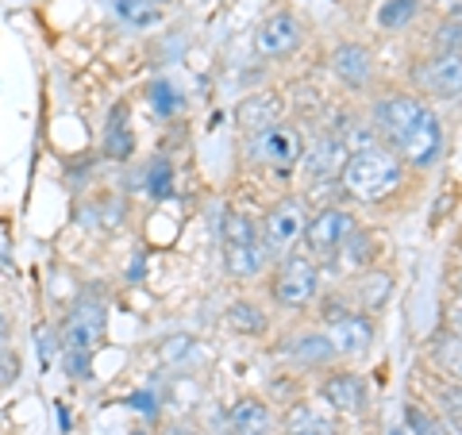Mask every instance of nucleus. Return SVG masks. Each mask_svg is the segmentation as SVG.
I'll return each instance as SVG.
<instances>
[{
    "instance_id": "f257e3e1",
    "label": "nucleus",
    "mask_w": 462,
    "mask_h": 435,
    "mask_svg": "<svg viewBox=\"0 0 462 435\" xmlns=\"http://www.w3.org/2000/svg\"><path fill=\"white\" fill-rule=\"evenodd\" d=\"M374 132H378V139L404 166H416V170L436 166L447 147L439 116L412 93H393L378 100V108H374Z\"/></svg>"
},
{
    "instance_id": "f03ea898",
    "label": "nucleus",
    "mask_w": 462,
    "mask_h": 435,
    "mask_svg": "<svg viewBox=\"0 0 462 435\" xmlns=\"http://www.w3.org/2000/svg\"><path fill=\"white\" fill-rule=\"evenodd\" d=\"M339 185L346 190V197L374 205V200L393 197L404 185V162L385 143H366L355 154H346V162L339 170Z\"/></svg>"
},
{
    "instance_id": "7ed1b4c3",
    "label": "nucleus",
    "mask_w": 462,
    "mask_h": 435,
    "mask_svg": "<svg viewBox=\"0 0 462 435\" xmlns=\"http://www.w3.org/2000/svg\"><path fill=\"white\" fill-rule=\"evenodd\" d=\"M105 336V309L93 301H78L62 324V355L69 366V378H89V358Z\"/></svg>"
},
{
    "instance_id": "20e7f679",
    "label": "nucleus",
    "mask_w": 462,
    "mask_h": 435,
    "mask_svg": "<svg viewBox=\"0 0 462 435\" xmlns=\"http://www.w3.org/2000/svg\"><path fill=\"white\" fill-rule=\"evenodd\" d=\"M220 243H224V263L231 270V278H258L263 266L270 263V246L263 239V231H258L251 216H243V212L224 216Z\"/></svg>"
},
{
    "instance_id": "39448f33",
    "label": "nucleus",
    "mask_w": 462,
    "mask_h": 435,
    "mask_svg": "<svg viewBox=\"0 0 462 435\" xmlns=\"http://www.w3.org/2000/svg\"><path fill=\"white\" fill-rule=\"evenodd\" d=\"M247 158H251V162H258V166L289 173L293 166H300V158H305V139H300L297 127L273 124V127H263V132H251Z\"/></svg>"
},
{
    "instance_id": "423d86ee",
    "label": "nucleus",
    "mask_w": 462,
    "mask_h": 435,
    "mask_svg": "<svg viewBox=\"0 0 462 435\" xmlns=\"http://www.w3.org/2000/svg\"><path fill=\"white\" fill-rule=\"evenodd\" d=\"M320 289V270H316L312 258H300V255H289L285 263L273 270V301L285 304V309H300L309 304Z\"/></svg>"
},
{
    "instance_id": "0eeeda50",
    "label": "nucleus",
    "mask_w": 462,
    "mask_h": 435,
    "mask_svg": "<svg viewBox=\"0 0 462 435\" xmlns=\"http://www.w3.org/2000/svg\"><path fill=\"white\" fill-rule=\"evenodd\" d=\"M305 224H309V208H305V200H297V197H285L278 200L270 212H266V224H263V239L270 251H293V246L305 239Z\"/></svg>"
},
{
    "instance_id": "6e6552de",
    "label": "nucleus",
    "mask_w": 462,
    "mask_h": 435,
    "mask_svg": "<svg viewBox=\"0 0 462 435\" xmlns=\"http://www.w3.org/2000/svg\"><path fill=\"white\" fill-rule=\"evenodd\" d=\"M412 78L428 97L458 100L462 97V51H439L420 69H412Z\"/></svg>"
},
{
    "instance_id": "1a4fd4ad",
    "label": "nucleus",
    "mask_w": 462,
    "mask_h": 435,
    "mask_svg": "<svg viewBox=\"0 0 462 435\" xmlns=\"http://www.w3.org/2000/svg\"><path fill=\"white\" fill-rule=\"evenodd\" d=\"M355 231V220L343 208H320L316 216H309L305 224V243L316 258H336L343 239Z\"/></svg>"
},
{
    "instance_id": "9d476101",
    "label": "nucleus",
    "mask_w": 462,
    "mask_h": 435,
    "mask_svg": "<svg viewBox=\"0 0 462 435\" xmlns=\"http://www.w3.org/2000/svg\"><path fill=\"white\" fill-rule=\"evenodd\" d=\"M300 39H305V23H300L293 12H273L254 32V51L263 58H285L300 47Z\"/></svg>"
},
{
    "instance_id": "9b49d317",
    "label": "nucleus",
    "mask_w": 462,
    "mask_h": 435,
    "mask_svg": "<svg viewBox=\"0 0 462 435\" xmlns=\"http://www.w3.org/2000/svg\"><path fill=\"white\" fill-rule=\"evenodd\" d=\"M324 336L331 339L339 358H363L370 351V343H374V324H370L366 312H343L328 324Z\"/></svg>"
},
{
    "instance_id": "f8f14e48",
    "label": "nucleus",
    "mask_w": 462,
    "mask_h": 435,
    "mask_svg": "<svg viewBox=\"0 0 462 435\" xmlns=\"http://www.w3.org/2000/svg\"><path fill=\"white\" fill-rule=\"evenodd\" d=\"M331 74H336L346 89H366L374 74V58L363 42H339L331 51Z\"/></svg>"
},
{
    "instance_id": "ddd939ff",
    "label": "nucleus",
    "mask_w": 462,
    "mask_h": 435,
    "mask_svg": "<svg viewBox=\"0 0 462 435\" xmlns=\"http://www.w3.org/2000/svg\"><path fill=\"white\" fill-rule=\"evenodd\" d=\"M320 397L343 416H363L366 412V382L358 374H331L324 378Z\"/></svg>"
},
{
    "instance_id": "4468645a",
    "label": "nucleus",
    "mask_w": 462,
    "mask_h": 435,
    "mask_svg": "<svg viewBox=\"0 0 462 435\" xmlns=\"http://www.w3.org/2000/svg\"><path fill=\"white\" fill-rule=\"evenodd\" d=\"M300 162H305V170L312 178H336L346 162V147L336 135H324V139H316L312 147H305V158H300Z\"/></svg>"
},
{
    "instance_id": "2eb2a0df",
    "label": "nucleus",
    "mask_w": 462,
    "mask_h": 435,
    "mask_svg": "<svg viewBox=\"0 0 462 435\" xmlns=\"http://www.w3.org/2000/svg\"><path fill=\"white\" fill-rule=\"evenodd\" d=\"M270 428H273V412L266 401L247 397L231 409V431L236 435H270Z\"/></svg>"
},
{
    "instance_id": "dca6fc26",
    "label": "nucleus",
    "mask_w": 462,
    "mask_h": 435,
    "mask_svg": "<svg viewBox=\"0 0 462 435\" xmlns=\"http://www.w3.org/2000/svg\"><path fill=\"white\" fill-rule=\"evenodd\" d=\"M431 366H436L447 382H462V336L443 331L439 339H431Z\"/></svg>"
},
{
    "instance_id": "f3484780",
    "label": "nucleus",
    "mask_w": 462,
    "mask_h": 435,
    "mask_svg": "<svg viewBox=\"0 0 462 435\" xmlns=\"http://www.w3.org/2000/svg\"><path fill=\"white\" fill-rule=\"evenodd\" d=\"M285 355L293 362H300V366H324L328 358H336V347H331V339L324 331H309V336H297L289 343Z\"/></svg>"
},
{
    "instance_id": "a211bd4d",
    "label": "nucleus",
    "mask_w": 462,
    "mask_h": 435,
    "mask_svg": "<svg viewBox=\"0 0 462 435\" xmlns=\"http://www.w3.org/2000/svg\"><path fill=\"white\" fill-rule=\"evenodd\" d=\"M124 116H127V108L116 105L112 108V124H108V132H105V154L116 158V162L132 158V151H135V135H132V127L124 124Z\"/></svg>"
},
{
    "instance_id": "6ab92c4d",
    "label": "nucleus",
    "mask_w": 462,
    "mask_h": 435,
    "mask_svg": "<svg viewBox=\"0 0 462 435\" xmlns=\"http://www.w3.org/2000/svg\"><path fill=\"white\" fill-rule=\"evenodd\" d=\"M112 12H116V20L127 23V27H135V32L162 23V8L151 5V0H112Z\"/></svg>"
},
{
    "instance_id": "aec40b11",
    "label": "nucleus",
    "mask_w": 462,
    "mask_h": 435,
    "mask_svg": "<svg viewBox=\"0 0 462 435\" xmlns=\"http://www.w3.org/2000/svg\"><path fill=\"white\" fill-rule=\"evenodd\" d=\"M285 435H336V424L324 412H316L312 404H297L285 416Z\"/></svg>"
},
{
    "instance_id": "412c9836",
    "label": "nucleus",
    "mask_w": 462,
    "mask_h": 435,
    "mask_svg": "<svg viewBox=\"0 0 462 435\" xmlns=\"http://www.w3.org/2000/svg\"><path fill=\"white\" fill-rule=\"evenodd\" d=\"M227 324H231V331H239V336H263V331L270 328L266 312L251 301H231L227 304Z\"/></svg>"
},
{
    "instance_id": "4be33fe9",
    "label": "nucleus",
    "mask_w": 462,
    "mask_h": 435,
    "mask_svg": "<svg viewBox=\"0 0 462 435\" xmlns=\"http://www.w3.org/2000/svg\"><path fill=\"white\" fill-rule=\"evenodd\" d=\"M420 16V0H385L378 8V27L382 32H401Z\"/></svg>"
},
{
    "instance_id": "5701e85b",
    "label": "nucleus",
    "mask_w": 462,
    "mask_h": 435,
    "mask_svg": "<svg viewBox=\"0 0 462 435\" xmlns=\"http://www.w3.org/2000/svg\"><path fill=\"white\" fill-rule=\"evenodd\" d=\"M278 100H263V97H254V100H247L243 105V112H239V124L247 127V132H263V127H273V124H282L278 120Z\"/></svg>"
},
{
    "instance_id": "b1692460",
    "label": "nucleus",
    "mask_w": 462,
    "mask_h": 435,
    "mask_svg": "<svg viewBox=\"0 0 462 435\" xmlns=\"http://www.w3.org/2000/svg\"><path fill=\"white\" fill-rule=\"evenodd\" d=\"M404 424H409V435H451L443 420L431 416L424 404H409V409H404Z\"/></svg>"
},
{
    "instance_id": "393cba45",
    "label": "nucleus",
    "mask_w": 462,
    "mask_h": 435,
    "mask_svg": "<svg viewBox=\"0 0 462 435\" xmlns=\"http://www.w3.org/2000/svg\"><path fill=\"white\" fill-rule=\"evenodd\" d=\"M147 100L154 105V112H158V116H178V112H181V105H185L181 93L173 89L170 81H154L151 89H147Z\"/></svg>"
},
{
    "instance_id": "a878e982",
    "label": "nucleus",
    "mask_w": 462,
    "mask_h": 435,
    "mask_svg": "<svg viewBox=\"0 0 462 435\" xmlns=\"http://www.w3.org/2000/svg\"><path fill=\"white\" fill-rule=\"evenodd\" d=\"M147 193L151 197H170L173 193V170H170V162H151L147 166Z\"/></svg>"
},
{
    "instance_id": "bb28decb",
    "label": "nucleus",
    "mask_w": 462,
    "mask_h": 435,
    "mask_svg": "<svg viewBox=\"0 0 462 435\" xmlns=\"http://www.w3.org/2000/svg\"><path fill=\"white\" fill-rule=\"evenodd\" d=\"M35 347H39V362H42V370H51L54 355L62 351V343H58V331H54V328H39V331H35Z\"/></svg>"
},
{
    "instance_id": "cd10ccee",
    "label": "nucleus",
    "mask_w": 462,
    "mask_h": 435,
    "mask_svg": "<svg viewBox=\"0 0 462 435\" xmlns=\"http://www.w3.org/2000/svg\"><path fill=\"white\" fill-rule=\"evenodd\" d=\"M436 47H439V51H462V20H443V23H439Z\"/></svg>"
},
{
    "instance_id": "c85d7f7f",
    "label": "nucleus",
    "mask_w": 462,
    "mask_h": 435,
    "mask_svg": "<svg viewBox=\"0 0 462 435\" xmlns=\"http://www.w3.org/2000/svg\"><path fill=\"white\" fill-rule=\"evenodd\" d=\"M20 378V355L12 347H0V389H8Z\"/></svg>"
},
{
    "instance_id": "c756f323",
    "label": "nucleus",
    "mask_w": 462,
    "mask_h": 435,
    "mask_svg": "<svg viewBox=\"0 0 462 435\" xmlns=\"http://www.w3.org/2000/svg\"><path fill=\"white\" fill-rule=\"evenodd\" d=\"M439 404H443V412L451 416V420H462V382L443 385L439 389Z\"/></svg>"
},
{
    "instance_id": "7c9ffc66",
    "label": "nucleus",
    "mask_w": 462,
    "mask_h": 435,
    "mask_svg": "<svg viewBox=\"0 0 462 435\" xmlns=\"http://www.w3.org/2000/svg\"><path fill=\"white\" fill-rule=\"evenodd\" d=\"M451 331H455V336H462V301H458V309L451 312Z\"/></svg>"
},
{
    "instance_id": "2f4dec72",
    "label": "nucleus",
    "mask_w": 462,
    "mask_h": 435,
    "mask_svg": "<svg viewBox=\"0 0 462 435\" xmlns=\"http://www.w3.org/2000/svg\"><path fill=\"white\" fill-rule=\"evenodd\" d=\"M0 347H8V316L0 309Z\"/></svg>"
},
{
    "instance_id": "473e14b6",
    "label": "nucleus",
    "mask_w": 462,
    "mask_h": 435,
    "mask_svg": "<svg viewBox=\"0 0 462 435\" xmlns=\"http://www.w3.org/2000/svg\"><path fill=\"white\" fill-rule=\"evenodd\" d=\"M451 289H455V297L462 301V270H458V273H455V278H451Z\"/></svg>"
},
{
    "instance_id": "72a5a7b5",
    "label": "nucleus",
    "mask_w": 462,
    "mask_h": 435,
    "mask_svg": "<svg viewBox=\"0 0 462 435\" xmlns=\"http://www.w3.org/2000/svg\"><path fill=\"white\" fill-rule=\"evenodd\" d=\"M151 5H158V8H166V5H178V0H151Z\"/></svg>"
},
{
    "instance_id": "f704fd0d",
    "label": "nucleus",
    "mask_w": 462,
    "mask_h": 435,
    "mask_svg": "<svg viewBox=\"0 0 462 435\" xmlns=\"http://www.w3.org/2000/svg\"><path fill=\"white\" fill-rule=\"evenodd\" d=\"M451 435H462V420H455V431Z\"/></svg>"
},
{
    "instance_id": "c9c22d12",
    "label": "nucleus",
    "mask_w": 462,
    "mask_h": 435,
    "mask_svg": "<svg viewBox=\"0 0 462 435\" xmlns=\"http://www.w3.org/2000/svg\"><path fill=\"white\" fill-rule=\"evenodd\" d=\"M389 435H409V431H404V428H397V431H389Z\"/></svg>"
}]
</instances>
